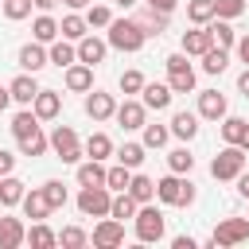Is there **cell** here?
Instances as JSON below:
<instances>
[{
  "instance_id": "cell-1",
  "label": "cell",
  "mask_w": 249,
  "mask_h": 249,
  "mask_svg": "<svg viewBox=\"0 0 249 249\" xmlns=\"http://www.w3.org/2000/svg\"><path fill=\"white\" fill-rule=\"evenodd\" d=\"M245 171V148H237V144H226L214 160H210V175L218 179V183H226V179H237Z\"/></svg>"
},
{
  "instance_id": "cell-2",
  "label": "cell",
  "mask_w": 249,
  "mask_h": 249,
  "mask_svg": "<svg viewBox=\"0 0 249 249\" xmlns=\"http://www.w3.org/2000/svg\"><path fill=\"white\" fill-rule=\"evenodd\" d=\"M156 198L160 202H167V206H191L195 202V187L183 179V175H163L160 183H156Z\"/></svg>"
},
{
  "instance_id": "cell-3",
  "label": "cell",
  "mask_w": 249,
  "mask_h": 249,
  "mask_svg": "<svg viewBox=\"0 0 249 249\" xmlns=\"http://www.w3.org/2000/svg\"><path fill=\"white\" fill-rule=\"evenodd\" d=\"M144 27L136 23V19H113L109 23V47H117V51H140L144 47Z\"/></svg>"
},
{
  "instance_id": "cell-4",
  "label": "cell",
  "mask_w": 249,
  "mask_h": 249,
  "mask_svg": "<svg viewBox=\"0 0 249 249\" xmlns=\"http://www.w3.org/2000/svg\"><path fill=\"white\" fill-rule=\"evenodd\" d=\"M132 226H136V237H140V241H163V214H160L152 202L136 206Z\"/></svg>"
},
{
  "instance_id": "cell-5",
  "label": "cell",
  "mask_w": 249,
  "mask_h": 249,
  "mask_svg": "<svg viewBox=\"0 0 249 249\" xmlns=\"http://www.w3.org/2000/svg\"><path fill=\"white\" fill-rule=\"evenodd\" d=\"M109 202H113V195H109L105 183L82 187V195H78V210H82L86 218H105V214H109Z\"/></svg>"
},
{
  "instance_id": "cell-6",
  "label": "cell",
  "mask_w": 249,
  "mask_h": 249,
  "mask_svg": "<svg viewBox=\"0 0 249 249\" xmlns=\"http://www.w3.org/2000/svg\"><path fill=\"white\" fill-rule=\"evenodd\" d=\"M167 86H171V93H191L195 89V70L187 62V54H167Z\"/></svg>"
},
{
  "instance_id": "cell-7",
  "label": "cell",
  "mask_w": 249,
  "mask_h": 249,
  "mask_svg": "<svg viewBox=\"0 0 249 249\" xmlns=\"http://www.w3.org/2000/svg\"><path fill=\"white\" fill-rule=\"evenodd\" d=\"M51 148H54V156H58L62 163H78V160H82V144H78V132H74L70 124H58V128L51 132Z\"/></svg>"
},
{
  "instance_id": "cell-8",
  "label": "cell",
  "mask_w": 249,
  "mask_h": 249,
  "mask_svg": "<svg viewBox=\"0 0 249 249\" xmlns=\"http://www.w3.org/2000/svg\"><path fill=\"white\" fill-rule=\"evenodd\" d=\"M241 241H249V218H226L210 233V245H241Z\"/></svg>"
},
{
  "instance_id": "cell-9",
  "label": "cell",
  "mask_w": 249,
  "mask_h": 249,
  "mask_svg": "<svg viewBox=\"0 0 249 249\" xmlns=\"http://www.w3.org/2000/svg\"><path fill=\"white\" fill-rule=\"evenodd\" d=\"M124 241V222H117V218H101L97 226H93V245H101V249H117Z\"/></svg>"
},
{
  "instance_id": "cell-10",
  "label": "cell",
  "mask_w": 249,
  "mask_h": 249,
  "mask_svg": "<svg viewBox=\"0 0 249 249\" xmlns=\"http://www.w3.org/2000/svg\"><path fill=\"white\" fill-rule=\"evenodd\" d=\"M58 109H62V93H54V89H39V93H35V101H31V113H35L39 121L58 117Z\"/></svg>"
},
{
  "instance_id": "cell-11",
  "label": "cell",
  "mask_w": 249,
  "mask_h": 249,
  "mask_svg": "<svg viewBox=\"0 0 249 249\" xmlns=\"http://www.w3.org/2000/svg\"><path fill=\"white\" fill-rule=\"evenodd\" d=\"M113 117L121 121V128H124V132H132V128H144L148 109H144V101H124V105H117V113H113Z\"/></svg>"
},
{
  "instance_id": "cell-12",
  "label": "cell",
  "mask_w": 249,
  "mask_h": 249,
  "mask_svg": "<svg viewBox=\"0 0 249 249\" xmlns=\"http://www.w3.org/2000/svg\"><path fill=\"white\" fill-rule=\"evenodd\" d=\"M23 214H27L31 222H43V218H51V202H47L43 187H31V191H23Z\"/></svg>"
},
{
  "instance_id": "cell-13",
  "label": "cell",
  "mask_w": 249,
  "mask_h": 249,
  "mask_svg": "<svg viewBox=\"0 0 249 249\" xmlns=\"http://www.w3.org/2000/svg\"><path fill=\"white\" fill-rule=\"evenodd\" d=\"M210 47H214V35H210L206 23L195 27V31H183V54H206Z\"/></svg>"
},
{
  "instance_id": "cell-14",
  "label": "cell",
  "mask_w": 249,
  "mask_h": 249,
  "mask_svg": "<svg viewBox=\"0 0 249 249\" xmlns=\"http://www.w3.org/2000/svg\"><path fill=\"white\" fill-rule=\"evenodd\" d=\"M66 89H74V93L93 89V66H86V62H70V66H66Z\"/></svg>"
},
{
  "instance_id": "cell-15",
  "label": "cell",
  "mask_w": 249,
  "mask_h": 249,
  "mask_svg": "<svg viewBox=\"0 0 249 249\" xmlns=\"http://www.w3.org/2000/svg\"><path fill=\"white\" fill-rule=\"evenodd\" d=\"M86 113H89L93 121H109V117L117 113V101H113V93H101V89H93V93L86 97Z\"/></svg>"
},
{
  "instance_id": "cell-16",
  "label": "cell",
  "mask_w": 249,
  "mask_h": 249,
  "mask_svg": "<svg viewBox=\"0 0 249 249\" xmlns=\"http://www.w3.org/2000/svg\"><path fill=\"white\" fill-rule=\"evenodd\" d=\"M198 117L222 121V117H226V97H222L218 89H202V93H198Z\"/></svg>"
},
{
  "instance_id": "cell-17",
  "label": "cell",
  "mask_w": 249,
  "mask_h": 249,
  "mask_svg": "<svg viewBox=\"0 0 249 249\" xmlns=\"http://www.w3.org/2000/svg\"><path fill=\"white\" fill-rule=\"evenodd\" d=\"M27 241V230L19 218H0V249H19Z\"/></svg>"
},
{
  "instance_id": "cell-18",
  "label": "cell",
  "mask_w": 249,
  "mask_h": 249,
  "mask_svg": "<svg viewBox=\"0 0 249 249\" xmlns=\"http://www.w3.org/2000/svg\"><path fill=\"white\" fill-rule=\"evenodd\" d=\"M140 93H144V109H156L160 113V109L171 105V86H163V82H144Z\"/></svg>"
},
{
  "instance_id": "cell-19",
  "label": "cell",
  "mask_w": 249,
  "mask_h": 249,
  "mask_svg": "<svg viewBox=\"0 0 249 249\" xmlns=\"http://www.w3.org/2000/svg\"><path fill=\"white\" fill-rule=\"evenodd\" d=\"M101 58H105V43H101L97 35H82V39H78V62L97 66Z\"/></svg>"
},
{
  "instance_id": "cell-20",
  "label": "cell",
  "mask_w": 249,
  "mask_h": 249,
  "mask_svg": "<svg viewBox=\"0 0 249 249\" xmlns=\"http://www.w3.org/2000/svg\"><path fill=\"white\" fill-rule=\"evenodd\" d=\"M8 93H12V101L31 105V101H35V93H39V86H35V78H31V74H19V78H12Z\"/></svg>"
},
{
  "instance_id": "cell-21",
  "label": "cell",
  "mask_w": 249,
  "mask_h": 249,
  "mask_svg": "<svg viewBox=\"0 0 249 249\" xmlns=\"http://www.w3.org/2000/svg\"><path fill=\"white\" fill-rule=\"evenodd\" d=\"M19 66H23L27 74H39V70L47 66V51H43L39 43H27V47H19Z\"/></svg>"
},
{
  "instance_id": "cell-22",
  "label": "cell",
  "mask_w": 249,
  "mask_h": 249,
  "mask_svg": "<svg viewBox=\"0 0 249 249\" xmlns=\"http://www.w3.org/2000/svg\"><path fill=\"white\" fill-rule=\"evenodd\" d=\"M124 191H128V195L136 198V206H144V202H152V198H156V183H152L148 175H132Z\"/></svg>"
},
{
  "instance_id": "cell-23",
  "label": "cell",
  "mask_w": 249,
  "mask_h": 249,
  "mask_svg": "<svg viewBox=\"0 0 249 249\" xmlns=\"http://www.w3.org/2000/svg\"><path fill=\"white\" fill-rule=\"evenodd\" d=\"M245 132H249V121H241V117H222V140H226V144H237V148H241Z\"/></svg>"
},
{
  "instance_id": "cell-24",
  "label": "cell",
  "mask_w": 249,
  "mask_h": 249,
  "mask_svg": "<svg viewBox=\"0 0 249 249\" xmlns=\"http://www.w3.org/2000/svg\"><path fill=\"white\" fill-rule=\"evenodd\" d=\"M132 214H136V198H132L128 191H117V195H113V202H109V218L124 222V218H132Z\"/></svg>"
},
{
  "instance_id": "cell-25",
  "label": "cell",
  "mask_w": 249,
  "mask_h": 249,
  "mask_svg": "<svg viewBox=\"0 0 249 249\" xmlns=\"http://www.w3.org/2000/svg\"><path fill=\"white\" fill-rule=\"evenodd\" d=\"M23 183L16 179V175H0V202L4 206H16V202H23Z\"/></svg>"
},
{
  "instance_id": "cell-26",
  "label": "cell",
  "mask_w": 249,
  "mask_h": 249,
  "mask_svg": "<svg viewBox=\"0 0 249 249\" xmlns=\"http://www.w3.org/2000/svg\"><path fill=\"white\" fill-rule=\"evenodd\" d=\"M195 132H198V117H195V113H175V117H171V136L191 140Z\"/></svg>"
},
{
  "instance_id": "cell-27",
  "label": "cell",
  "mask_w": 249,
  "mask_h": 249,
  "mask_svg": "<svg viewBox=\"0 0 249 249\" xmlns=\"http://www.w3.org/2000/svg\"><path fill=\"white\" fill-rule=\"evenodd\" d=\"M78 183H82V187H97V183H105V167H101V160H86V163H78Z\"/></svg>"
},
{
  "instance_id": "cell-28",
  "label": "cell",
  "mask_w": 249,
  "mask_h": 249,
  "mask_svg": "<svg viewBox=\"0 0 249 249\" xmlns=\"http://www.w3.org/2000/svg\"><path fill=\"white\" fill-rule=\"evenodd\" d=\"M31 35H35V43H54V39H58V23L43 12V16L31 23Z\"/></svg>"
},
{
  "instance_id": "cell-29",
  "label": "cell",
  "mask_w": 249,
  "mask_h": 249,
  "mask_svg": "<svg viewBox=\"0 0 249 249\" xmlns=\"http://www.w3.org/2000/svg\"><path fill=\"white\" fill-rule=\"evenodd\" d=\"M47 148H51V136H43L39 128L27 132V136H19V152H23V156H43Z\"/></svg>"
},
{
  "instance_id": "cell-30",
  "label": "cell",
  "mask_w": 249,
  "mask_h": 249,
  "mask_svg": "<svg viewBox=\"0 0 249 249\" xmlns=\"http://www.w3.org/2000/svg\"><path fill=\"white\" fill-rule=\"evenodd\" d=\"M136 23L144 27V35H160V31L167 27V12H156V8H148L144 16H136Z\"/></svg>"
},
{
  "instance_id": "cell-31",
  "label": "cell",
  "mask_w": 249,
  "mask_h": 249,
  "mask_svg": "<svg viewBox=\"0 0 249 249\" xmlns=\"http://www.w3.org/2000/svg\"><path fill=\"white\" fill-rule=\"evenodd\" d=\"M86 156H89V160H105V156H113V140H109L105 132H93V136L86 140Z\"/></svg>"
},
{
  "instance_id": "cell-32",
  "label": "cell",
  "mask_w": 249,
  "mask_h": 249,
  "mask_svg": "<svg viewBox=\"0 0 249 249\" xmlns=\"http://www.w3.org/2000/svg\"><path fill=\"white\" fill-rule=\"evenodd\" d=\"M27 241H31L35 249H51V245H58V233H54V230H47L43 222H35V226L27 230Z\"/></svg>"
},
{
  "instance_id": "cell-33",
  "label": "cell",
  "mask_w": 249,
  "mask_h": 249,
  "mask_svg": "<svg viewBox=\"0 0 249 249\" xmlns=\"http://www.w3.org/2000/svg\"><path fill=\"white\" fill-rule=\"evenodd\" d=\"M187 19L198 23V27L210 23V19H214V0H191V4H187Z\"/></svg>"
},
{
  "instance_id": "cell-34",
  "label": "cell",
  "mask_w": 249,
  "mask_h": 249,
  "mask_svg": "<svg viewBox=\"0 0 249 249\" xmlns=\"http://www.w3.org/2000/svg\"><path fill=\"white\" fill-rule=\"evenodd\" d=\"M86 27H89V23H86V16H74V12H70V16L62 19V23H58L62 39H74V43H78V39L86 35Z\"/></svg>"
},
{
  "instance_id": "cell-35",
  "label": "cell",
  "mask_w": 249,
  "mask_h": 249,
  "mask_svg": "<svg viewBox=\"0 0 249 249\" xmlns=\"http://www.w3.org/2000/svg\"><path fill=\"white\" fill-rule=\"evenodd\" d=\"M198 58H202V70H206V74H222L226 62H230V58H226V47H210V51L198 54Z\"/></svg>"
},
{
  "instance_id": "cell-36",
  "label": "cell",
  "mask_w": 249,
  "mask_h": 249,
  "mask_svg": "<svg viewBox=\"0 0 249 249\" xmlns=\"http://www.w3.org/2000/svg\"><path fill=\"white\" fill-rule=\"evenodd\" d=\"M210 35H214V47H226V51L237 43V35H233L230 19H218V23H210Z\"/></svg>"
},
{
  "instance_id": "cell-37",
  "label": "cell",
  "mask_w": 249,
  "mask_h": 249,
  "mask_svg": "<svg viewBox=\"0 0 249 249\" xmlns=\"http://www.w3.org/2000/svg\"><path fill=\"white\" fill-rule=\"evenodd\" d=\"M47 62H54V66H70V62H78V47H70V43H54L51 54H47Z\"/></svg>"
},
{
  "instance_id": "cell-38",
  "label": "cell",
  "mask_w": 249,
  "mask_h": 249,
  "mask_svg": "<svg viewBox=\"0 0 249 249\" xmlns=\"http://www.w3.org/2000/svg\"><path fill=\"white\" fill-rule=\"evenodd\" d=\"M167 167H171L175 175H187V171L195 167V156H191L187 148H175V152H167Z\"/></svg>"
},
{
  "instance_id": "cell-39",
  "label": "cell",
  "mask_w": 249,
  "mask_h": 249,
  "mask_svg": "<svg viewBox=\"0 0 249 249\" xmlns=\"http://www.w3.org/2000/svg\"><path fill=\"white\" fill-rule=\"evenodd\" d=\"M35 128H39V117H35V113H16V117H12V136H16V140L27 136V132H35Z\"/></svg>"
},
{
  "instance_id": "cell-40",
  "label": "cell",
  "mask_w": 249,
  "mask_h": 249,
  "mask_svg": "<svg viewBox=\"0 0 249 249\" xmlns=\"http://www.w3.org/2000/svg\"><path fill=\"white\" fill-rule=\"evenodd\" d=\"M167 136H171V128H163V124H148V121H144V148H163Z\"/></svg>"
},
{
  "instance_id": "cell-41",
  "label": "cell",
  "mask_w": 249,
  "mask_h": 249,
  "mask_svg": "<svg viewBox=\"0 0 249 249\" xmlns=\"http://www.w3.org/2000/svg\"><path fill=\"white\" fill-rule=\"evenodd\" d=\"M117 160H121L128 171H136V167L144 163V144H124V148L117 152Z\"/></svg>"
},
{
  "instance_id": "cell-42",
  "label": "cell",
  "mask_w": 249,
  "mask_h": 249,
  "mask_svg": "<svg viewBox=\"0 0 249 249\" xmlns=\"http://www.w3.org/2000/svg\"><path fill=\"white\" fill-rule=\"evenodd\" d=\"M128 179H132V171H128L124 163H117V167H109V171H105V187H113V191H124V187H128Z\"/></svg>"
},
{
  "instance_id": "cell-43",
  "label": "cell",
  "mask_w": 249,
  "mask_h": 249,
  "mask_svg": "<svg viewBox=\"0 0 249 249\" xmlns=\"http://www.w3.org/2000/svg\"><path fill=\"white\" fill-rule=\"evenodd\" d=\"M43 195H47V202H51V210H58V206H66V187H62L58 179H47V183H43Z\"/></svg>"
},
{
  "instance_id": "cell-44",
  "label": "cell",
  "mask_w": 249,
  "mask_h": 249,
  "mask_svg": "<svg viewBox=\"0 0 249 249\" xmlns=\"http://www.w3.org/2000/svg\"><path fill=\"white\" fill-rule=\"evenodd\" d=\"M245 12V0H214V16L218 19H237Z\"/></svg>"
},
{
  "instance_id": "cell-45",
  "label": "cell",
  "mask_w": 249,
  "mask_h": 249,
  "mask_svg": "<svg viewBox=\"0 0 249 249\" xmlns=\"http://www.w3.org/2000/svg\"><path fill=\"white\" fill-rule=\"evenodd\" d=\"M86 23H89V27H109V23H113V12H109L105 4H93V8L86 12Z\"/></svg>"
},
{
  "instance_id": "cell-46",
  "label": "cell",
  "mask_w": 249,
  "mask_h": 249,
  "mask_svg": "<svg viewBox=\"0 0 249 249\" xmlns=\"http://www.w3.org/2000/svg\"><path fill=\"white\" fill-rule=\"evenodd\" d=\"M89 237H86V230H78V226H66L62 233H58V245H70V249H78V245H86Z\"/></svg>"
},
{
  "instance_id": "cell-47",
  "label": "cell",
  "mask_w": 249,
  "mask_h": 249,
  "mask_svg": "<svg viewBox=\"0 0 249 249\" xmlns=\"http://www.w3.org/2000/svg\"><path fill=\"white\" fill-rule=\"evenodd\" d=\"M31 0H4V16L8 19H23V16H31Z\"/></svg>"
},
{
  "instance_id": "cell-48",
  "label": "cell",
  "mask_w": 249,
  "mask_h": 249,
  "mask_svg": "<svg viewBox=\"0 0 249 249\" xmlns=\"http://www.w3.org/2000/svg\"><path fill=\"white\" fill-rule=\"evenodd\" d=\"M121 89H124V93H140V89H144V74H140V70H124V74H121Z\"/></svg>"
},
{
  "instance_id": "cell-49",
  "label": "cell",
  "mask_w": 249,
  "mask_h": 249,
  "mask_svg": "<svg viewBox=\"0 0 249 249\" xmlns=\"http://www.w3.org/2000/svg\"><path fill=\"white\" fill-rule=\"evenodd\" d=\"M144 4H148V8H156V12H167V16H171L179 0H144Z\"/></svg>"
},
{
  "instance_id": "cell-50",
  "label": "cell",
  "mask_w": 249,
  "mask_h": 249,
  "mask_svg": "<svg viewBox=\"0 0 249 249\" xmlns=\"http://www.w3.org/2000/svg\"><path fill=\"white\" fill-rule=\"evenodd\" d=\"M171 249H195V237L179 233V237H171Z\"/></svg>"
},
{
  "instance_id": "cell-51",
  "label": "cell",
  "mask_w": 249,
  "mask_h": 249,
  "mask_svg": "<svg viewBox=\"0 0 249 249\" xmlns=\"http://www.w3.org/2000/svg\"><path fill=\"white\" fill-rule=\"evenodd\" d=\"M0 167H4V175H12V167H16V156L4 152V148H0Z\"/></svg>"
},
{
  "instance_id": "cell-52",
  "label": "cell",
  "mask_w": 249,
  "mask_h": 249,
  "mask_svg": "<svg viewBox=\"0 0 249 249\" xmlns=\"http://www.w3.org/2000/svg\"><path fill=\"white\" fill-rule=\"evenodd\" d=\"M237 195H241V198H249V175H245V171L237 175Z\"/></svg>"
},
{
  "instance_id": "cell-53",
  "label": "cell",
  "mask_w": 249,
  "mask_h": 249,
  "mask_svg": "<svg viewBox=\"0 0 249 249\" xmlns=\"http://www.w3.org/2000/svg\"><path fill=\"white\" fill-rule=\"evenodd\" d=\"M237 54H241V62L249 66V35H245V39H237Z\"/></svg>"
},
{
  "instance_id": "cell-54",
  "label": "cell",
  "mask_w": 249,
  "mask_h": 249,
  "mask_svg": "<svg viewBox=\"0 0 249 249\" xmlns=\"http://www.w3.org/2000/svg\"><path fill=\"white\" fill-rule=\"evenodd\" d=\"M237 89H241V93H245V97H249V66H245V70H241V78H237Z\"/></svg>"
},
{
  "instance_id": "cell-55",
  "label": "cell",
  "mask_w": 249,
  "mask_h": 249,
  "mask_svg": "<svg viewBox=\"0 0 249 249\" xmlns=\"http://www.w3.org/2000/svg\"><path fill=\"white\" fill-rule=\"evenodd\" d=\"M31 4H35L39 12H51V8H54V4H62V0H31Z\"/></svg>"
},
{
  "instance_id": "cell-56",
  "label": "cell",
  "mask_w": 249,
  "mask_h": 249,
  "mask_svg": "<svg viewBox=\"0 0 249 249\" xmlns=\"http://www.w3.org/2000/svg\"><path fill=\"white\" fill-rule=\"evenodd\" d=\"M8 101H12V93H8V86H0V113L8 109Z\"/></svg>"
},
{
  "instance_id": "cell-57",
  "label": "cell",
  "mask_w": 249,
  "mask_h": 249,
  "mask_svg": "<svg viewBox=\"0 0 249 249\" xmlns=\"http://www.w3.org/2000/svg\"><path fill=\"white\" fill-rule=\"evenodd\" d=\"M62 4H70V8H86L89 0H62Z\"/></svg>"
},
{
  "instance_id": "cell-58",
  "label": "cell",
  "mask_w": 249,
  "mask_h": 249,
  "mask_svg": "<svg viewBox=\"0 0 249 249\" xmlns=\"http://www.w3.org/2000/svg\"><path fill=\"white\" fill-rule=\"evenodd\" d=\"M117 4H121V8H132V4H136V0H117Z\"/></svg>"
},
{
  "instance_id": "cell-59",
  "label": "cell",
  "mask_w": 249,
  "mask_h": 249,
  "mask_svg": "<svg viewBox=\"0 0 249 249\" xmlns=\"http://www.w3.org/2000/svg\"><path fill=\"white\" fill-rule=\"evenodd\" d=\"M241 148H245V152H249V132H245V140H241Z\"/></svg>"
},
{
  "instance_id": "cell-60",
  "label": "cell",
  "mask_w": 249,
  "mask_h": 249,
  "mask_svg": "<svg viewBox=\"0 0 249 249\" xmlns=\"http://www.w3.org/2000/svg\"><path fill=\"white\" fill-rule=\"evenodd\" d=\"M0 175H4V167H0Z\"/></svg>"
}]
</instances>
